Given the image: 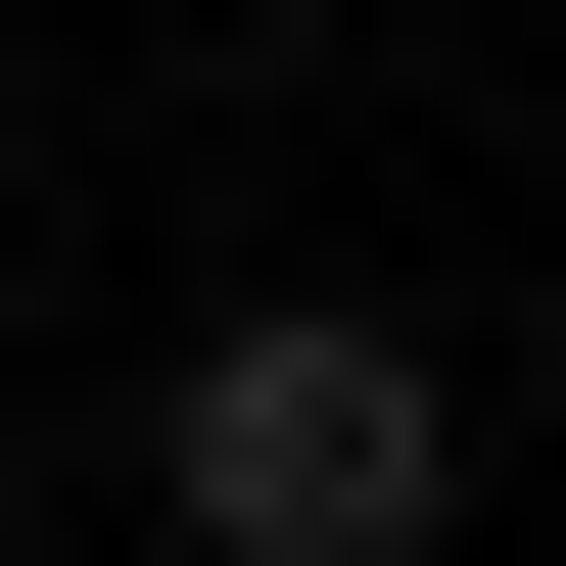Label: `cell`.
Returning a JSON list of instances; mask_svg holds the SVG:
<instances>
[{
    "instance_id": "cell-1",
    "label": "cell",
    "mask_w": 566,
    "mask_h": 566,
    "mask_svg": "<svg viewBox=\"0 0 566 566\" xmlns=\"http://www.w3.org/2000/svg\"><path fill=\"white\" fill-rule=\"evenodd\" d=\"M142 520H189V566H424V520H472V331H378V283H237V331L142 378Z\"/></svg>"
}]
</instances>
